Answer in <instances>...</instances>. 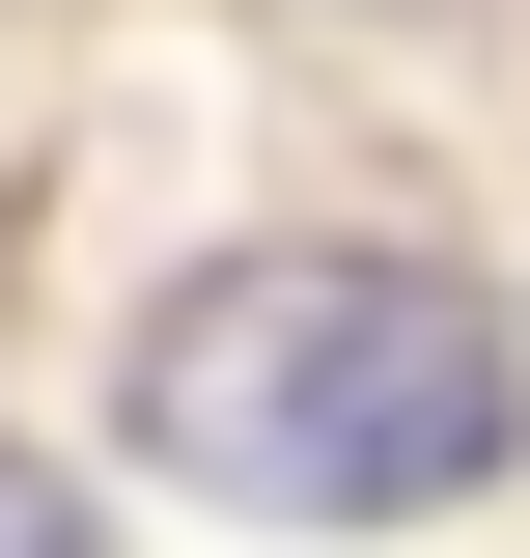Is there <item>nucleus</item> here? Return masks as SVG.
Instances as JSON below:
<instances>
[{
	"mask_svg": "<svg viewBox=\"0 0 530 558\" xmlns=\"http://www.w3.org/2000/svg\"><path fill=\"white\" fill-rule=\"evenodd\" d=\"M0 558H84V502H57V475H28V447H0Z\"/></svg>",
	"mask_w": 530,
	"mask_h": 558,
	"instance_id": "obj_2",
	"label": "nucleus"
},
{
	"mask_svg": "<svg viewBox=\"0 0 530 558\" xmlns=\"http://www.w3.org/2000/svg\"><path fill=\"white\" fill-rule=\"evenodd\" d=\"M112 418H140V475L252 502V531H419L530 447V363L447 252H224Z\"/></svg>",
	"mask_w": 530,
	"mask_h": 558,
	"instance_id": "obj_1",
	"label": "nucleus"
}]
</instances>
